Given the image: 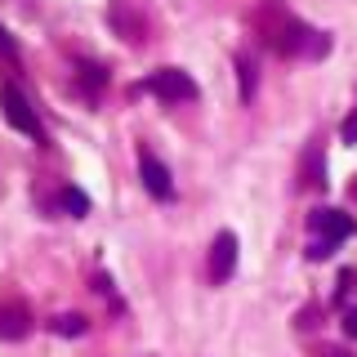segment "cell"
I'll return each instance as SVG.
<instances>
[{"mask_svg": "<svg viewBox=\"0 0 357 357\" xmlns=\"http://www.w3.org/2000/svg\"><path fill=\"white\" fill-rule=\"evenodd\" d=\"M0 54H5V59H18V45H14V36H9L5 27H0Z\"/></svg>", "mask_w": 357, "mask_h": 357, "instance_id": "obj_12", "label": "cell"}, {"mask_svg": "<svg viewBox=\"0 0 357 357\" xmlns=\"http://www.w3.org/2000/svg\"><path fill=\"white\" fill-rule=\"evenodd\" d=\"M344 335H353V340H357V308L344 312Z\"/></svg>", "mask_w": 357, "mask_h": 357, "instance_id": "obj_15", "label": "cell"}, {"mask_svg": "<svg viewBox=\"0 0 357 357\" xmlns=\"http://www.w3.org/2000/svg\"><path fill=\"white\" fill-rule=\"evenodd\" d=\"M299 174H304V178H299L304 188H321V183H326V156H321L317 143L304 152V165H299Z\"/></svg>", "mask_w": 357, "mask_h": 357, "instance_id": "obj_7", "label": "cell"}, {"mask_svg": "<svg viewBox=\"0 0 357 357\" xmlns=\"http://www.w3.org/2000/svg\"><path fill=\"white\" fill-rule=\"evenodd\" d=\"M308 228L317 232L321 241H344V237H353V219L344 215V210H312V215H308Z\"/></svg>", "mask_w": 357, "mask_h": 357, "instance_id": "obj_4", "label": "cell"}, {"mask_svg": "<svg viewBox=\"0 0 357 357\" xmlns=\"http://www.w3.org/2000/svg\"><path fill=\"white\" fill-rule=\"evenodd\" d=\"M237 76H241V98L250 103V94H255V63L250 59H237Z\"/></svg>", "mask_w": 357, "mask_h": 357, "instance_id": "obj_10", "label": "cell"}, {"mask_svg": "<svg viewBox=\"0 0 357 357\" xmlns=\"http://www.w3.org/2000/svg\"><path fill=\"white\" fill-rule=\"evenodd\" d=\"M331 357H349V353H331Z\"/></svg>", "mask_w": 357, "mask_h": 357, "instance_id": "obj_16", "label": "cell"}, {"mask_svg": "<svg viewBox=\"0 0 357 357\" xmlns=\"http://www.w3.org/2000/svg\"><path fill=\"white\" fill-rule=\"evenodd\" d=\"M22 335H27V308L0 304V340H22Z\"/></svg>", "mask_w": 357, "mask_h": 357, "instance_id": "obj_6", "label": "cell"}, {"mask_svg": "<svg viewBox=\"0 0 357 357\" xmlns=\"http://www.w3.org/2000/svg\"><path fill=\"white\" fill-rule=\"evenodd\" d=\"M143 89L156 98H165V103H192L197 98V81L188 72H178V67H161V72H152Z\"/></svg>", "mask_w": 357, "mask_h": 357, "instance_id": "obj_1", "label": "cell"}, {"mask_svg": "<svg viewBox=\"0 0 357 357\" xmlns=\"http://www.w3.org/2000/svg\"><path fill=\"white\" fill-rule=\"evenodd\" d=\"M139 178H143V188H148L156 201H170L174 197V174L165 170V161H156L152 152L139 156Z\"/></svg>", "mask_w": 357, "mask_h": 357, "instance_id": "obj_3", "label": "cell"}, {"mask_svg": "<svg viewBox=\"0 0 357 357\" xmlns=\"http://www.w3.org/2000/svg\"><path fill=\"white\" fill-rule=\"evenodd\" d=\"M63 210H67V215H72V219H81V215H89V197L81 192V188H63Z\"/></svg>", "mask_w": 357, "mask_h": 357, "instance_id": "obj_9", "label": "cell"}, {"mask_svg": "<svg viewBox=\"0 0 357 357\" xmlns=\"http://www.w3.org/2000/svg\"><path fill=\"white\" fill-rule=\"evenodd\" d=\"M81 81H85L89 94H98V89H103V81H107V72H103V67H94V63H85V67H81Z\"/></svg>", "mask_w": 357, "mask_h": 357, "instance_id": "obj_11", "label": "cell"}, {"mask_svg": "<svg viewBox=\"0 0 357 357\" xmlns=\"http://www.w3.org/2000/svg\"><path fill=\"white\" fill-rule=\"evenodd\" d=\"M0 107H5V121L14 126L18 134H27V139H40V121H36V112H31V103L22 98V89L18 85H0Z\"/></svg>", "mask_w": 357, "mask_h": 357, "instance_id": "obj_2", "label": "cell"}, {"mask_svg": "<svg viewBox=\"0 0 357 357\" xmlns=\"http://www.w3.org/2000/svg\"><path fill=\"white\" fill-rule=\"evenodd\" d=\"M340 139H344V143H357V112H353V116L340 126Z\"/></svg>", "mask_w": 357, "mask_h": 357, "instance_id": "obj_13", "label": "cell"}, {"mask_svg": "<svg viewBox=\"0 0 357 357\" xmlns=\"http://www.w3.org/2000/svg\"><path fill=\"white\" fill-rule=\"evenodd\" d=\"M54 335H63V340H76V335H85V317L81 312H59V317L50 321Z\"/></svg>", "mask_w": 357, "mask_h": 357, "instance_id": "obj_8", "label": "cell"}, {"mask_svg": "<svg viewBox=\"0 0 357 357\" xmlns=\"http://www.w3.org/2000/svg\"><path fill=\"white\" fill-rule=\"evenodd\" d=\"M331 250H335V241H312L308 245V259H326Z\"/></svg>", "mask_w": 357, "mask_h": 357, "instance_id": "obj_14", "label": "cell"}, {"mask_svg": "<svg viewBox=\"0 0 357 357\" xmlns=\"http://www.w3.org/2000/svg\"><path fill=\"white\" fill-rule=\"evenodd\" d=\"M232 268H237V232H219L215 245H210V277L228 282Z\"/></svg>", "mask_w": 357, "mask_h": 357, "instance_id": "obj_5", "label": "cell"}]
</instances>
